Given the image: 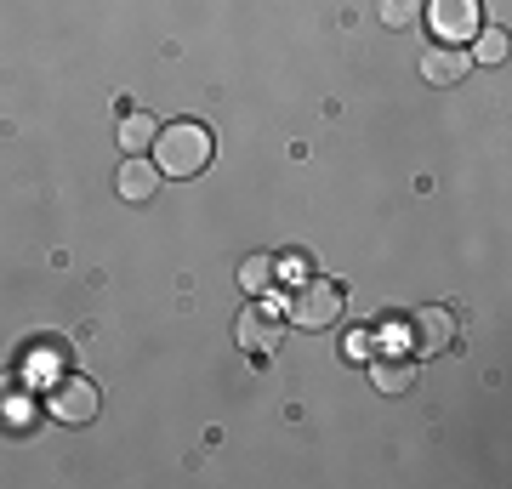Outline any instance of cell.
<instances>
[{"label": "cell", "mask_w": 512, "mask_h": 489, "mask_svg": "<svg viewBox=\"0 0 512 489\" xmlns=\"http://www.w3.org/2000/svg\"><path fill=\"white\" fill-rule=\"evenodd\" d=\"M211 148H217V137L200 120H177V126H160V137H154V165H160V177H200L211 165Z\"/></svg>", "instance_id": "cell-1"}, {"label": "cell", "mask_w": 512, "mask_h": 489, "mask_svg": "<svg viewBox=\"0 0 512 489\" xmlns=\"http://www.w3.org/2000/svg\"><path fill=\"white\" fill-rule=\"evenodd\" d=\"M239 285L251 290V296H268V290H274V256L251 251L245 262H239Z\"/></svg>", "instance_id": "cell-10"}, {"label": "cell", "mask_w": 512, "mask_h": 489, "mask_svg": "<svg viewBox=\"0 0 512 489\" xmlns=\"http://www.w3.org/2000/svg\"><path fill=\"white\" fill-rule=\"evenodd\" d=\"M467 69H473V57L461 52V46H427L421 52V80L427 86H461Z\"/></svg>", "instance_id": "cell-7"}, {"label": "cell", "mask_w": 512, "mask_h": 489, "mask_svg": "<svg viewBox=\"0 0 512 489\" xmlns=\"http://www.w3.org/2000/svg\"><path fill=\"white\" fill-rule=\"evenodd\" d=\"M154 137H160V126H154L143 109L120 120V143H126V154H143V148H154Z\"/></svg>", "instance_id": "cell-11"}, {"label": "cell", "mask_w": 512, "mask_h": 489, "mask_svg": "<svg viewBox=\"0 0 512 489\" xmlns=\"http://www.w3.org/2000/svg\"><path fill=\"white\" fill-rule=\"evenodd\" d=\"M234 342H239V353H245V359H274L279 342H285V325L274 319V308H251V313H239Z\"/></svg>", "instance_id": "cell-5"}, {"label": "cell", "mask_w": 512, "mask_h": 489, "mask_svg": "<svg viewBox=\"0 0 512 489\" xmlns=\"http://www.w3.org/2000/svg\"><path fill=\"white\" fill-rule=\"evenodd\" d=\"M370 387L376 393H410L416 387V364L399 359V353H382V359H370Z\"/></svg>", "instance_id": "cell-9"}, {"label": "cell", "mask_w": 512, "mask_h": 489, "mask_svg": "<svg viewBox=\"0 0 512 489\" xmlns=\"http://www.w3.org/2000/svg\"><path fill=\"white\" fill-rule=\"evenodd\" d=\"M57 364H63V359L46 347V353H35V359H29V376H52V381H57Z\"/></svg>", "instance_id": "cell-14"}, {"label": "cell", "mask_w": 512, "mask_h": 489, "mask_svg": "<svg viewBox=\"0 0 512 489\" xmlns=\"http://www.w3.org/2000/svg\"><path fill=\"white\" fill-rule=\"evenodd\" d=\"M97 410H103V399L86 376H63L46 399V416L63 421V427H86V421H97Z\"/></svg>", "instance_id": "cell-3"}, {"label": "cell", "mask_w": 512, "mask_h": 489, "mask_svg": "<svg viewBox=\"0 0 512 489\" xmlns=\"http://www.w3.org/2000/svg\"><path fill=\"white\" fill-rule=\"evenodd\" d=\"M342 285L336 279H302L296 285V296H291V325H302V330H330L336 319H342Z\"/></svg>", "instance_id": "cell-2"}, {"label": "cell", "mask_w": 512, "mask_h": 489, "mask_svg": "<svg viewBox=\"0 0 512 489\" xmlns=\"http://www.w3.org/2000/svg\"><path fill=\"white\" fill-rule=\"evenodd\" d=\"M376 12H382L387 29H410V23H416V12H421V0H382Z\"/></svg>", "instance_id": "cell-13"}, {"label": "cell", "mask_w": 512, "mask_h": 489, "mask_svg": "<svg viewBox=\"0 0 512 489\" xmlns=\"http://www.w3.org/2000/svg\"><path fill=\"white\" fill-rule=\"evenodd\" d=\"M410 336H416V353L421 359H439V353H450L456 347V308H416L410 313Z\"/></svg>", "instance_id": "cell-4"}, {"label": "cell", "mask_w": 512, "mask_h": 489, "mask_svg": "<svg viewBox=\"0 0 512 489\" xmlns=\"http://www.w3.org/2000/svg\"><path fill=\"white\" fill-rule=\"evenodd\" d=\"M427 18H433V35L444 46H467L478 35V0H433Z\"/></svg>", "instance_id": "cell-6"}, {"label": "cell", "mask_w": 512, "mask_h": 489, "mask_svg": "<svg viewBox=\"0 0 512 489\" xmlns=\"http://www.w3.org/2000/svg\"><path fill=\"white\" fill-rule=\"evenodd\" d=\"M348 353H353V359H370V353H376V342L359 330V336H348Z\"/></svg>", "instance_id": "cell-16"}, {"label": "cell", "mask_w": 512, "mask_h": 489, "mask_svg": "<svg viewBox=\"0 0 512 489\" xmlns=\"http://www.w3.org/2000/svg\"><path fill=\"white\" fill-rule=\"evenodd\" d=\"M120 200H131V205H143V200H154L160 194V165H148L143 154H131L126 165H120Z\"/></svg>", "instance_id": "cell-8"}, {"label": "cell", "mask_w": 512, "mask_h": 489, "mask_svg": "<svg viewBox=\"0 0 512 489\" xmlns=\"http://www.w3.org/2000/svg\"><path fill=\"white\" fill-rule=\"evenodd\" d=\"M23 410H29V399H18V393H6V421H12V427H29V416H23Z\"/></svg>", "instance_id": "cell-15"}, {"label": "cell", "mask_w": 512, "mask_h": 489, "mask_svg": "<svg viewBox=\"0 0 512 489\" xmlns=\"http://www.w3.org/2000/svg\"><path fill=\"white\" fill-rule=\"evenodd\" d=\"M473 63H507V29H490V35H478V46L473 52Z\"/></svg>", "instance_id": "cell-12"}]
</instances>
